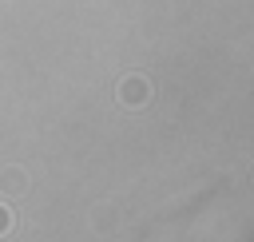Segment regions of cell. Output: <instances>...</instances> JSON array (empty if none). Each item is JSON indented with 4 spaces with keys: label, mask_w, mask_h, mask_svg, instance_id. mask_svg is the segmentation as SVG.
Instances as JSON below:
<instances>
[{
    "label": "cell",
    "mask_w": 254,
    "mask_h": 242,
    "mask_svg": "<svg viewBox=\"0 0 254 242\" xmlns=\"http://www.w3.org/2000/svg\"><path fill=\"white\" fill-rule=\"evenodd\" d=\"M151 99V83L143 79V75H127L123 83H119V103H127V107H143Z\"/></svg>",
    "instance_id": "6da1fadb"
},
{
    "label": "cell",
    "mask_w": 254,
    "mask_h": 242,
    "mask_svg": "<svg viewBox=\"0 0 254 242\" xmlns=\"http://www.w3.org/2000/svg\"><path fill=\"white\" fill-rule=\"evenodd\" d=\"M4 182H8L4 190H20V182H24V179H20V171H4Z\"/></svg>",
    "instance_id": "7a4b0ae2"
},
{
    "label": "cell",
    "mask_w": 254,
    "mask_h": 242,
    "mask_svg": "<svg viewBox=\"0 0 254 242\" xmlns=\"http://www.w3.org/2000/svg\"><path fill=\"white\" fill-rule=\"evenodd\" d=\"M8 230H12V210L0 202V234H8Z\"/></svg>",
    "instance_id": "3957f363"
}]
</instances>
